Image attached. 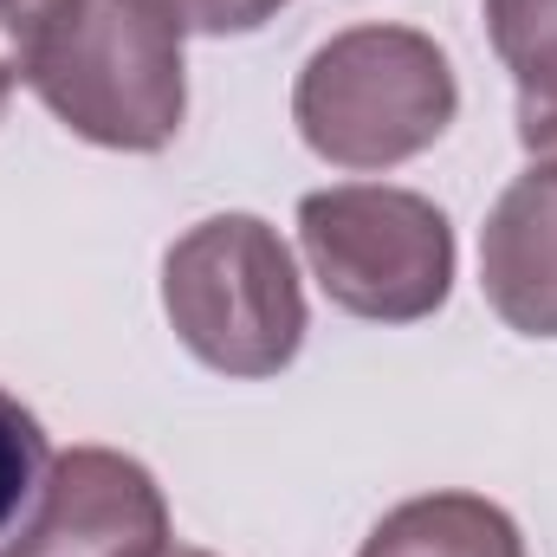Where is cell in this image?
<instances>
[{
	"label": "cell",
	"mask_w": 557,
	"mask_h": 557,
	"mask_svg": "<svg viewBox=\"0 0 557 557\" xmlns=\"http://www.w3.org/2000/svg\"><path fill=\"white\" fill-rule=\"evenodd\" d=\"M460 111L454 59L416 26H344L331 33L298 85H292V124L305 149L331 169H396L447 137Z\"/></svg>",
	"instance_id": "obj_1"
},
{
	"label": "cell",
	"mask_w": 557,
	"mask_h": 557,
	"mask_svg": "<svg viewBox=\"0 0 557 557\" xmlns=\"http://www.w3.org/2000/svg\"><path fill=\"white\" fill-rule=\"evenodd\" d=\"M26 85L72 137L156 156L182 137L188 117L182 26L156 0H78Z\"/></svg>",
	"instance_id": "obj_2"
},
{
	"label": "cell",
	"mask_w": 557,
	"mask_h": 557,
	"mask_svg": "<svg viewBox=\"0 0 557 557\" xmlns=\"http://www.w3.org/2000/svg\"><path fill=\"white\" fill-rule=\"evenodd\" d=\"M162 311L182 350L221 376L260 383L305 350V285L292 247L260 214H208L162 253Z\"/></svg>",
	"instance_id": "obj_3"
},
{
	"label": "cell",
	"mask_w": 557,
	"mask_h": 557,
	"mask_svg": "<svg viewBox=\"0 0 557 557\" xmlns=\"http://www.w3.org/2000/svg\"><path fill=\"white\" fill-rule=\"evenodd\" d=\"M298 247L324 298L370 324H421L454 292V221L416 188H318L298 201Z\"/></svg>",
	"instance_id": "obj_4"
},
{
	"label": "cell",
	"mask_w": 557,
	"mask_h": 557,
	"mask_svg": "<svg viewBox=\"0 0 557 557\" xmlns=\"http://www.w3.org/2000/svg\"><path fill=\"white\" fill-rule=\"evenodd\" d=\"M169 545V499L156 473L117 447H72L52 454L26 525L0 557H162Z\"/></svg>",
	"instance_id": "obj_5"
},
{
	"label": "cell",
	"mask_w": 557,
	"mask_h": 557,
	"mask_svg": "<svg viewBox=\"0 0 557 557\" xmlns=\"http://www.w3.org/2000/svg\"><path fill=\"white\" fill-rule=\"evenodd\" d=\"M480 292L519 337H557V162H532L480 227Z\"/></svg>",
	"instance_id": "obj_6"
},
{
	"label": "cell",
	"mask_w": 557,
	"mask_h": 557,
	"mask_svg": "<svg viewBox=\"0 0 557 557\" xmlns=\"http://www.w3.org/2000/svg\"><path fill=\"white\" fill-rule=\"evenodd\" d=\"M357 557H525L506 506L480 493H421L389 506Z\"/></svg>",
	"instance_id": "obj_7"
},
{
	"label": "cell",
	"mask_w": 557,
	"mask_h": 557,
	"mask_svg": "<svg viewBox=\"0 0 557 557\" xmlns=\"http://www.w3.org/2000/svg\"><path fill=\"white\" fill-rule=\"evenodd\" d=\"M486 39L519 85V137L557 124V0H486Z\"/></svg>",
	"instance_id": "obj_8"
},
{
	"label": "cell",
	"mask_w": 557,
	"mask_h": 557,
	"mask_svg": "<svg viewBox=\"0 0 557 557\" xmlns=\"http://www.w3.org/2000/svg\"><path fill=\"white\" fill-rule=\"evenodd\" d=\"M46 467H52V447H46L39 416L0 389V545L26 525V512L46 486Z\"/></svg>",
	"instance_id": "obj_9"
},
{
	"label": "cell",
	"mask_w": 557,
	"mask_h": 557,
	"mask_svg": "<svg viewBox=\"0 0 557 557\" xmlns=\"http://www.w3.org/2000/svg\"><path fill=\"white\" fill-rule=\"evenodd\" d=\"M72 7H78V0H0V124H7L13 91L33 78L46 39L59 33V20H65Z\"/></svg>",
	"instance_id": "obj_10"
},
{
	"label": "cell",
	"mask_w": 557,
	"mask_h": 557,
	"mask_svg": "<svg viewBox=\"0 0 557 557\" xmlns=\"http://www.w3.org/2000/svg\"><path fill=\"white\" fill-rule=\"evenodd\" d=\"M182 33H208V39H227V33H260L267 20H278L292 0H156Z\"/></svg>",
	"instance_id": "obj_11"
},
{
	"label": "cell",
	"mask_w": 557,
	"mask_h": 557,
	"mask_svg": "<svg viewBox=\"0 0 557 557\" xmlns=\"http://www.w3.org/2000/svg\"><path fill=\"white\" fill-rule=\"evenodd\" d=\"M162 557H214V552H195V545H169Z\"/></svg>",
	"instance_id": "obj_12"
}]
</instances>
